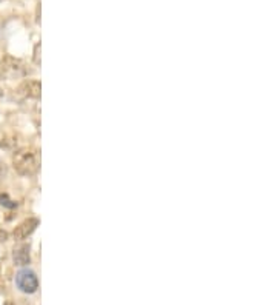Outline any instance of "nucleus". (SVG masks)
Wrapping results in <instances>:
<instances>
[{"label":"nucleus","instance_id":"obj_7","mask_svg":"<svg viewBox=\"0 0 277 305\" xmlns=\"http://www.w3.org/2000/svg\"><path fill=\"white\" fill-rule=\"evenodd\" d=\"M9 202H12V201L8 199L6 194H0V205H5V207H9V208L15 207V204H9Z\"/></svg>","mask_w":277,"mask_h":305},{"label":"nucleus","instance_id":"obj_8","mask_svg":"<svg viewBox=\"0 0 277 305\" xmlns=\"http://www.w3.org/2000/svg\"><path fill=\"white\" fill-rule=\"evenodd\" d=\"M3 96V91H2V89H0V97H2Z\"/></svg>","mask_w":277,"mask_h":305},{"label":"nucleus","instance_id":"obj_5","mask_svg":"<svg viewBox=\"0 0 277 305\" xmlns=\"http://www.w3.org/2000/svg\"><path fill=\"white\" fill-rule=\"evenodd\" d=\"M17 93L28 99H39L40 97V82L39 80H25L18 85Z\"/></svg>","mask_w":277,"mask_h":305},{"label":"nucleus","instance_id":"obj_6","mask_svg":"<svg viewBox=\"0 0 277 305\" xmlns=\"http://www.w3.org/2000/svg\"><path fill=\"white\" fill-rule=\"evenodd\" d=\"M12 259L15 265H28L29 264V247L28 245H20L14 248V253H12Z\"/></svg>","mask_w":277,"mask_h":305},{"label":"nucleus","instance_id":"obj_1","mask_svg":"<svg viewBox=\"0 0 277 305\" xmlns=\"http://www.w3.org/2000/svg\"><path fill=\"white\" fill-rule=\"evenodd\" d=\"M12 165H14V170L20 176H32L40 167L39 153L34 148L18 150L12 156Z\"/></svg>","mask_w":277,"mask_h":305},{"label":"nucleus","instance_id":"obj_4","mask_svg":"<svg viewBox=\"0 0 277 305\" xmlns=\"http://www.w3.org/2000/svg\"><path fill=\"white\" fill-rule=\"evenodd\" d=\"M39 227V219L35 218H29V219H25L22 224H18L14 230V239L17 241H23L26 239L28 236H31L32 233L35 231V228Z\"/></svg>","mask_w":277,"mask_h":305},{"label":"nucleus","instance_id":"obj_2","mask_svg":"<svg viewBox=\"0 0 277 305\" xmlns=\"http://www.w3.org/2000/svg\"><path fill=\"white\" fill-rule=\"evenodd\" d=\"M28 74V68L23 60L12 56H5L0 60V79L2 80H15L22 79Z\"/></svg>","mask_w":277,"mask_h":305},{"label":"nucleus","instance_id":"obj_3","mask_svg":"<svg viewBox=\"0 0 277 305\" xmlns=\"http://www.w3.org/2000/svg\"><path fill=\"white\" fill-rule=\"evenodd\" d=\"M15 285L20 292L31 295V293H35L37 289H39V279H37L32 270L23 268V270H20L15 275Z\"/></svg>","mask_w":277,"mask_h":305}]
</instances>
